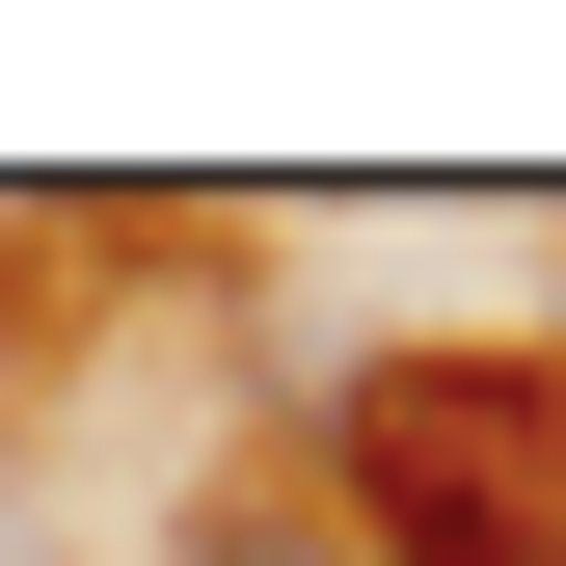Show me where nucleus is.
Masks as SVG:
<instances>
[{
	"label": "nucleus",
	"instance_id": "f257e3e1",
	"mask_svg": "<svg viewBox=\"0 0 566 566\" xmlns=\"http://www.w3.org/2000/svg\"><path fill=\"white\" fill-rule=\"evenodd\" d=\"M350 485H378L405 566H566L539 459H513V378H378V405H350Z\"/></svg>",
	"mask_w": 566,
	"mask_h": 566
}]
</instances>
